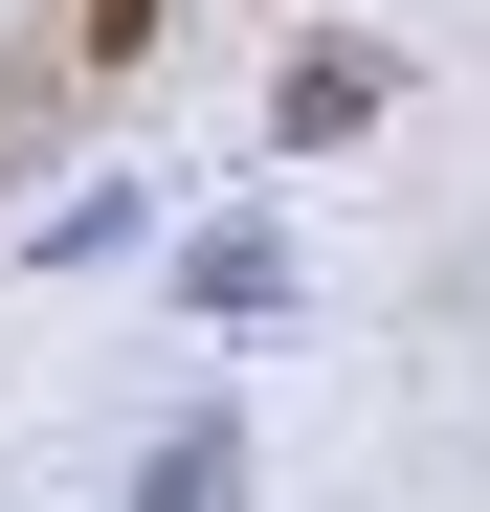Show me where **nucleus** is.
Segmentation results:
<instances>
[{"label": "nucleus", "mask_w": 490, "mask_h": 512, "mask_svg": "<svg viewBox=\"0 0 490 512\" xmlns=\"http://www.w3.org/2000/svg\"><path fill=\"white\" fill-rule=\"evenodd\" d=\"M67 45H90V67H134V45H156V0H67Z\"/></svg>", "instance_id": "obj_1"}]
</instances>
